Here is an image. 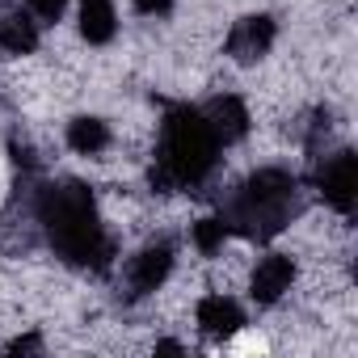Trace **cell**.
Returning <instances> with one entry per match:
<instances>
[{
	"mask_svg": "<svg viewBox=\"0 0 358 358\" xmlns=\"http://www.w3.org/2000/svg\"><path fill=\"white\" fill-rule=\"evenodd\" d=\"M203 114V122H207V131L215 135V143L224 148V143H236L245 131H249V110H245V101L241 97H232V93H224V97H215L207 110H199Z\"/></svg>",
	"mask_w": 358,
	"mask_h": 358,
	"instance_id": "obj_8",
	"label": "cell"
},
{
	"mask_svg": "<svg viewBox=\"0 0 358 358\" xmlns=\"http://www.w3.org/2000/svg\"><path fill=\"white\" fill-rule=\"evenodd\" d=\"M194 320H199V329L207 337H232L245 324V312H241V303L232 295H207V299H199Z\"/></svg>",
	"mask_w": 358,
	"mask_h": 358,
	"instance_id": "obj_9",
	"label": "cell"
},
{
	"mask_svg": "<svg viewBox=\"0 0 358 358\" xmlns=\"http://www.w3.org/2000/svg\"><path fill=\"white\" fill-rule=\"evenodd\" d=\"M114 26V0H80V34L89 43H110Z\"/></svg>",
	"mask_w": 358,
	"mask_h": 358,
	"instance_id": "obj_11",
	"label": "cell"
},
{
	"mask_svg": "<svg viewBox=\"0 0 358 358\" xmlns=\"http://www.w3.org/2000/svg\"><path fill=\"white\" fill-rule=\"evenodd\" d=\"M215 135L207 131L203 114L190 106H173L160 122V148H156V169H152V186L160 190H182L199 186L215 164Z\"/></svg>",
	"mask_w": 358,
	"mask_h": 358,
	"instance_id": "obj_2",
	"label": "cell"
},
{
	"mask_svg": "<svg viewBox=\"0 0 358 358\" xmlns=\"http://www.w3.org/2000/svg\"><path fill=\"white\" fill-rule=\"evenodd\" d=\"M64 5H68V0H30V9H34V13H38L43 22H59Z\"/></svg>",
	"mask_w": 358,
	"mask_h": 358,
	"instance_id": "obj_14",
	"label": "cell"
},
{
	"mask_svg": "<svg viewBox=\"0 0 358 358\" xmlns=\"http://www.w3.org/2000/svg\"><path fill=\"white\" fill-rule=\"evenodd\" d=\"M68 148H72V152H80V156H97V152H106V148H110V127H106L101 118L80 114V118H72V122H68Z\"/></svg>",
	"mask_w": 358,
	"mask_h": 358,
	"instance_id": "obj_10",
	"label": "cell"
},
{
	"mask_svg": "<svg viewBox=\"0 0 358 358\" xmlns=\"http://www.w3.org/2000/svg\"><path fill=\"white\" fill-rule=\"evenodd\" d=\"M316 186L324 194V203L333 211H354V194H358V164H354V152H333L320 173H316Z\"/></svg>",
	"mask_w": 358,
	"mask_h": 358,
	"instance_id": "obj_4",
	"label": "cell"
},
{
	"mask_svg": "<svg viewBox=\"0 0 358 358\" xmlns=\"http://www.w3.org/2000/svg\"><path fill=\"white\" fill-rule=\"evenodd\" d=\"M295 207V177L287 169H257L245 190L232 199L224 224L249 236H274Z\"/></svg>",
	"mask_w": 358,
	"mask_h": 358,
	"instance_id": "obj_3",
	"label": "cell"
},
{
	"mask_svg": "<svg viewBox=\"0 0 358 358\" xmlns=\"http://www.w3.org/2000/svg\"><path fill=\"white\" fill-rule=\"evenodd\" d=\"M0 47L13 51V55H30L38 47V30L30 17L22 13H9V17H0Z\"/></svg>",
	"mask_w": 358,
	"mask_h": 358,
	"instance_id": "obj_12",
	"label": "cell"
},
{
	"mask_svg": "<svg viewBox=\"0 0 358 358\" xmlns=\"http://www.w3.org/2000/svg\"><path fill=\"white\" fill-rule=\"evenodd\" d=\"M135 5H139L143 13H164V9H169V0H135Z\"/></svg>",
	"mask_w": 358,
	"mask_h": 358,
	"instance_id": "obj_15",
	"label": "cell"
},
{
	"mask_svg": "<svg viewBox=\"0 0 358 358\" xmlns=\"http://www.w3.org/2000/svg\"><path fill=\"white\" fill-rule=\"evenodd\" d=\"M190 236H194V249L211 257V253H220V249H224V236H228V224H224V220H199Z\"/></svg>",
	"mask_w": 358,
	"mask_h": 358,
	"instance_id": "obj_13",
	"label": "cell"
},
{
	"mask_svg": "<svg viewBox=\"0 0 358 358\" xmlns=\"http://www.w3.org/2000/svg\"><path fill=\"white\" fill-rule=\"evenodd\" d=\"M270 43H274V22H270L266 13H249V17H241V22L228 30L224 51H228L236 64H257V59L270 51Z\"/></svg>",
	"mask_w": 358,
	"mask_h": 358,
	"instance_id": "obj_5",
	"label": "cell"
},
{
	"mask_svg": "<svg viewBox=\"0 0 358 358\" xmlns=\"http://www.w3.org/2000/svg\"><path fill=\"white\" fill-rule=\"evenodd\" d=\"M38 220L47 224V236H51V245L64 262H72V266H110L114 245H110L106 228L97 224L93 194L85 186L68 182V186L43 190Z\"/></svg>",
	"mask_w": 358,
	"mask_h": 358,
	"instance_id": "obj_1",
	"label": "cell"
},
{
	"mask_svg": "<svg viewBox=\"0 0 358 358\" xmlns=\"http://www.w3.org/2000/svg\"><path fill=\"white\" fill-rule=\"evenodd\" d=\"M291 282H295V262H291L287 253H266V257L257 262V270H253L249 291H253L257 303H278V299L291 291Z\"/></svg>",
	"mask_w": 358,
	"mask_h": 358,
	"instance_id": "obj_7",
	"label": "cell"
},
{
	"mask_svg": "<svg viewBox=\"0 0 358 358\" xmlns=\"http://www.w3.org/2000/svg\"><path fill=\"white\" fill-rule=\"evenodd\" d=\"M169 270H173V249H169V245H148V249H139V253L131 257V266H127V287H131V295H152V291L169 278Z\"/></svg>",
	"mask_w": 358,
	"mask_h": 358,
	"instance_id": "obj_6",
	"label": "cell"
}]
</instances>
